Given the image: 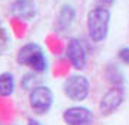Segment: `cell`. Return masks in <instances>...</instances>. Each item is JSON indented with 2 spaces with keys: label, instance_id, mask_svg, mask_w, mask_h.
I'll list each match as a JSON object with an SVG mask.
<instances>
[{
  "label": "cell",
  "instance_id": "2",
  "mask_svg": "<svg viewBox=\"0 0 129 125\" xmlns=\"http://www.w3.org/2000/svg\"><path fill=\"white\" fill-rule=\"evenodd\" d=\"M110 19L112 13L105 6H96L87 13V32L88 38L94 44L103 42L109 35V28H110Z\"/></svg>",
  "mask_w": 129,
  "mask_h": 125
},
{
  "label": "cell",
  "instance_id": "5",
  "mask_svg": "<svg viewBox=\"0 0 129 125\" xmlns=\"http://www.w3.org/2000/svg\"><path fill=\"white\" fill-rule=\"evenodd\" d=\"M65 58L70 63V66L77 70V71H81L87 67L88 63V53L87 48L84 45V42L80 38L73 36L67 41L65 45Z\"/></svg>",
  "mask_w": 129,
  "mask_h": 125
},
{
  "label": "cell",
  "instance_id": "9",
  "mask_svg": "<svg viewBox=\"0 0 129 125\" xmlns=\"http://www.w3.org/2000/svg\"><path fill=\"white\" fill-rule=\"evenodd\" d=\"M77 18V10L76 7L70 5V3H64L62 6L59 7L58 15L55 18V23H54V29L57 34L64 35L68 31L73 28V25L76 22Z\"/></svg>",
  "mask_w": 129,
  "mask_h": 125
},
{
  "label": "cell",
  "instance_id": "15",
  "mask_svg": "<svg viewBox=\"0 0 129 125\" xmlns=\"http://www.w3.org/2000/svg\"><path fill=\"white\" fill-rule=\"evenodd\" d=\"M100 2L103 3V6H110V5L115 3V0H100Z\"/></svg>",
  "mask_w": 129,
  "mask_h": 125
},
{
  "label": "cell",
  "instance_id": "8",
  "mask_svg": "<svg viewBox=\"0 0 129 125\" xmlns=\"http://www.w3.org/2000/svg\"><path fill=\"white\" fill-rule=\"evenodd\" d=\"M9 12L18 20L29 22L36 18L38 7L34 0H13L9 6Z\"/></svg>",
  "mask_w": 129,
  "mask_h": 125
},
{
  "label": "cell",
  "instance_id": "12",
  "mask_svg": "<svg viewBox=\"0 0 129 125\" xmlns=\"http://www.w3.org/2000/svg\"><path fill=\"white\" fill-rule=\"evenodd\" d=\"M41 76H42V74H38V73H35V71L26 73L23 77H22V80H20V86H22V89H25V90H28V92H29V90L34 89L35 86L42 84L41 80H39Z\"/></svg>",
  "mask_w": 129,
  "mask_h": 125
},
{
  "label": "cell",
  "instance_id": "13",
  "mask_svg": "<svg viewBox=\"0 0 129 125\" xmlns=\"http://www.w3.org/2000/svg\"><path fill=\"white\" fill-rule=\"evenodd\" d=\"M117 60L123 66H129V47L128 45L120 47L117 49Z\"/></svg>",
  "mask_w": 129,
  "mask_h": 125
},
{
  "label": "cell",
  "instance_id": "11",
  "mask_svg": "<svg viewBox=\"0 0 129 125\" xmlns=\"http://www.w3.org/2000/svg\"><path fill=\"white\" fill-rule=\"evenodd\" d=\"M16 90V80L10 71L0 73V96L10 97Z\"/></svg>",
  "mask_w": 129,
  "mask_h": 125
},
{
  "label": "cell",
  "instance_id": "6",
  "mask_svg": "<svg viewBox=\"0 0 129 125\" xmlns=\"http://www.w3.org/2000/svg\"><path fill=\"white\" fill-rule=\"evenodd\" d=\"M125 87H110L100 97L99 112L102 116H110L116 112L125 102Z\"/></svg>",
  "mask_w": 129,
  "mask_h": 125
},
{
  "label": "cell",
  "instance_id": "1",
  "mask_svg": "<svg viewBox=\"0 0 129 125\" xmlns=\"http://www.w3.org/2000/svg\"><path fill=\"white\" fill-rule=\"evenodd\" d=\"M16 63L22 67H28L30 71L45 74L48 71L47 53L38 42H26L16 53Z\"/></svg>",
  "mask_w": 129,
  "mask_h": 125
},
{
  "label": "cell",
  "instance_id": "3",
  "mask_svg": "<svg viewBox=\"0 0 129 125\" xmlns=\"http://www.w3.org/2000/svg\"><path fill=\"white\" fill-rule=\"evenodd\" d=\"M28 102H29L30 111L35 115H45L52 109L54 102H55V95L49 86L38 84L34 89L29 90Z\"/></svg>",
  "mask_w": 129,
  "mask_h": 125
},
{
  "label": "cell",
  "instance_id": "7",
  "mask_svg": "<svg viewBox=\"0 0 129 125\" xmlns=\"http://www.w3.org/2000/svg\"><path fill=\"white\" fill-rule=\"evenodd\" d=\"M93 112L87 106L74 105L62 112V121L65 125H88L93 122Z\"/></svg>",
  "mask_w": 129,
  "mask_h": 125
},
{
  "label": "cell",
  "instance_id": "4",
  "mask_svg": "<svg viewBox=\"0 0 129 125\" xmlns=\"http://www.w3.org/2000/svg\"><path fill=\"white\" fill-rule=\"evenodd\" d=\"M62 92L71 102L81 103L90 95V80L83 74H70L62 83Z\"/></svg>",
  "mask_w": 129,
  "mask_h": 125
},
{
  "label": "cell",
  "instance_id": "14",
  "mask_svg": "<svg viewBox=\"0 0 129 125\" xmlns=\"http://www.w3.org/2000/svg\"><path fill=\"white\" fill-rule=\"evenodd\" d=\"M26 125H42V122H39V121L35 119V118H29L28 122H26Z\"/></svg>",
  "mask_w": 129,
  "mask_h": 125
},
{
  "label": "cell",
  "instance_id": "10",
  "mask_svg": "<svg viewBox=\"0 0 129 125\" xmlns=\"http://www.w3.org/2000/svg\"><path fill=\"white\" fill-rule=\"evenodd\" d=\"M105 76L112 87H125V73L117 63H109L106 66Z\"/></svg>",
  "mask_w": 129,
  "mask_h": 125
}]
</instances>
